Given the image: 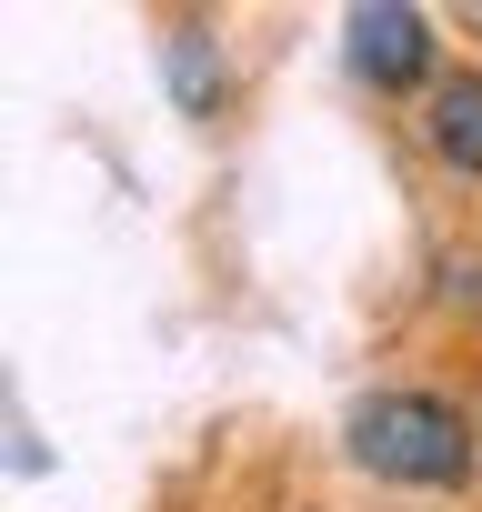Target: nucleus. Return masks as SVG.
<instances>
[{
	"label": "nucleus",
	"instance_id": "7ed1b4c3",
	"mask_svg": "<svg viewBox=\"0 0 482 512\" xmlns=\"http://www.w3.org/2000/svg\"><path fill=\"white\" fill-rule=\"evenodd\" d=\"M422 151H432L442 171L482 181V71H452V81H432V101H422Z\"/></svg>",
	"mask_w": 482,
	"mask_h": 512
},
{
	"label": "nucleus",
	"instance_id": "20e7f679",
	"mask_svg": "<svg viewBox=\"0 0 482 512\" xmlns=\"http://www.w3.org/2000/svg\"><path fill=\"white\" fill-rule=\"evenodd\" d=\"M161 71H171V101H181L191 121L221 111V51H211L201 21H171V31H161Z\"/></svg>",
	"mask_w": 482,
	"mask_h": 512
},
{
	"label": "nucleus",
	"instance_id": "f257e3e1",
	"mask_svg": "<svg viewBox=\"0 0 482 512\" xmlns=\"http://www.w3.org/2000/svg\"><path fill=\"white\" fill-rule=\"evenodd\" d=\"M342 452L372 472V482H402V492H462L472 462H482V432L452 392H422V382H382L352 402L342 422Z\"/></svg>",
	"mask_w": 482,
	"mask_h": 512
},
{
	"label": "nucleus",
	"instance_id": "f03ea898",
	"mask_svg": "<svg viewBox=\"0 0 482 512\" xmlns=\"http://www.w3.org/2000/svg\"><path fill=\"white\" fill-rule=\"evenodd\" d=\"M342 41H352V71L372 81V91H412V81H432V11H402V0H362V11L342 21Z\"/></svg>",
	"mask_w": 482,
	"mask_h": 512
},
{
	"label": "nucleus",
	"instance_id": "39448f33",
	"mask_svg": "<svg viewBox=\"0 0 482 512\" xmlns=\"http://www.w3.org/2000/svg\"><path fill=\"white\" fill-rule=\"evenodd\" d=\"M442 282H452V302H482V272H472V262H452Z\"/></svg>",
	"mask_w": 482,
	"mask_h": 512
}]
</instances>
